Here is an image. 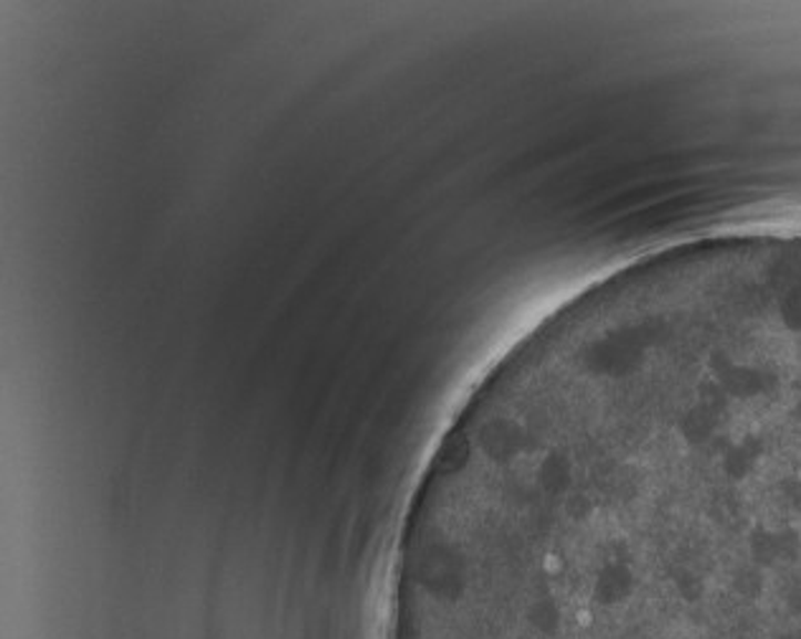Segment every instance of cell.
I'll return each instance as SVG.
<instances>
[{
	"label": "cell",
	"instance_id": "obj_1",
	"mask_svg": "<svg viewBox=\"0 0 801 639\" xmlns=\"http://www.w3.org/2000/svg\"><path fill=\"white\" fill-rule=\"evenodd\" d=\"M771 639H801V632H799V629H791V632H781V635L771 637Z\"/></svg>",
	"mask_w": 801,
	"mask_h": 639
}]
</instances>
